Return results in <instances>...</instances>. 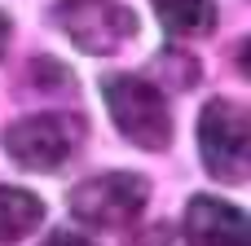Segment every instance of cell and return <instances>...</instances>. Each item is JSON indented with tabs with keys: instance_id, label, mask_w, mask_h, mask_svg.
<instances>
[{
	"instance_id": "1",
	"label": "cell",
	"mask_w": 251,
	"mask_h": 246,
	"mask_svg": "<svg viewBox=\"0 0 251 246\" xmlns=\"http://www.w3.org/2000/svg\"><path fill=\"white\" fill-rule=\"evenodd\" d=\"M106 110L119 128L124 141H132L137 150H168L172 145V110L168 97L141 79V75H110L101 84Z\"/></svg>"
},
{
	"instance_id": "2",
	"label": "cell",
	"mask_w": 251,
	"mask_h": 246,
	"mask_svg": "<svg viewBox=\"0 0 251 246\" xmlns=\"http://www.w3.org/2000/svg\"><path fill=\"white\" fill-rule=\"evenodd\" d=\"M199 150H203V167L221 180V185H243L251 167V123L247 110L216 97L203 106L199 114Z\"/></svg>"
},
{
	"instance_id": "3",
	"label": "cell",
	"mask_w": 251,
	"mask_h": 246,
	"mask_svg": "<svg viewBox=\"0 0 251 246\" xmlns=\"http://www.w3.org/2000/svg\"><path fill=\"white\" fill-rule=\"evenodd\" d=\"M150 202V180L137 172H101L71 189V216L88 229H124Z\"/></svg>"
},
{
	"instance_id": "4",
	"label": "cell",
	"mask_w": 251,
	"mask_h": 246,
	"mask_svg": "<svg viewBox=\"0 0 251 246\" xmlns=\"http://www.w3.org/2000/svg\"><path fill=\"white\" fill-rule=\"evenodd\" d=\"M4 154L22 172H57L79 145V119L71 114H31L4 128Z\"/></svg>"
},
{
	"instance_id": "5",
	"label": "cell",
	"mask_w": 251,
	"mask_h": 246,
	"mask_svg": "<svg viewBox=\"0 0 251 246\" xmlns=\"http://www.w3.org/2000/svg\"><path fill=\"white\" fill-rule=\"evenodd\" d=\"M57 22L75 48L106 57L137 35V13L119 0H57Z\"/></svg>"
},
{
	"instance_id": "6",
	"label": "cell",
	"mask_w": 251,
	"mask_h": 246,
	"mask_svg": "<svg viewBox=\"0 0 251 246\" xmlns=\"http://www.w3.org/2000/svg\"><path fill=\"white\" fill-rule=\"evenodd\" d=\"M185 233L194 246H247L251 242V220L225 198L199 194L185 207Z\"/></svg>"
},
{
	"instance_id": "7",
	"label": "cell",
	"mask_w": 251,
	"mask_h": 246,
	"mask_svg": "<svg viewBox=\"0 0 251 246\" xmlns=\"http://www.w3.org/2000/svg\"><path fill=\"white\" fill-rule=\"evenodd\" d=\"M40 220H44V202L35 194H26L18 185H0V242H22L31 229H40Z\"/></svg>"
},
{
	"instance_id": "8",
	"label": "cell",
	"mask_w": 251,
	"mask_h": 246,
	"mask_svg": "<svg viewBox=\"0 0 251 246\" xmlns=\"http://www.w3.org/2000/svg\"><path fill=\"white\" fill-rule=\"evenodd\" d=\"M154 18L172 35H207L216 26V0H154Z\"/></svg>"
},
{
	"instance_id": "9",
	"label": "cell",
	"mask_w": 251,
	"mask_h": 246,
	"mask_svg": "<svg viewBox=\"0 0 251 246\" xmlns=\"http://www.w3.org/2000/svg\"><path fill=\"white\" fill-rule=\"evenodd\" d=\"M40 246H93V242H88L84 233H75V229H53Z\"/></svg>"
},
{
	"instance_id": "10",
	"label": "cell",
	"mask_w": 251,
	"mask_h": 246,
	"mask_svg": "<svg viewBox=\"0 0 251 246\" xmlns=\"http://www.w3.org/2000/svg\"><path fill=\"white\" fill-rule=\"evenodd\" d=\"M4 40H9V22H4V13H0V53H4Z\"/></svg>"
}]
</instances>
